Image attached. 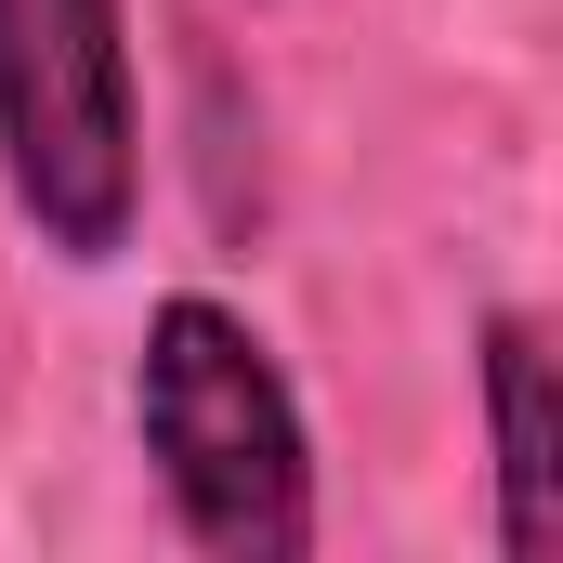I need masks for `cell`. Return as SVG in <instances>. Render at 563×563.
Instances as JSON below:
<instances>
[{
  "instance_id": "cell-1",
  "label": "cell",
  "mask_w": 563,
  "mask_h": 563,
  "mask_svg": "<svg viewBox=\"0 0 563 563\" xmlns=\"http://www.w3.org/2000/svg\"><path fill=\"white\" fill-rule=\"evenodd\" d=\"M132 445L210 563H301L314 551V420L276 341L223 288H157L132 341Z\"/></svg>"
},
{
  "instance_id": "cell-2",
  "label": "cell",
  "mask_w": 563,
  "mask_h": 563,
  "mask_svg": "<svg viewBox=\"0 0 563 563\" xmlns=\"http://www.w3.org/2000/svg\"><path fill=\"white\" fill-rule=\"evenodd\" d=\"M0 197L66 276L144 236L132 0H0Z\"/></svg>"
},
{
  "instance_id": "cell-3",
  "label": "cell",
  "mask_w": 563,
  "mask_h": 563,
  "mask_svg": "<svg viewBox=\"0 0 563 563\" xmlns=\"http://www.w3.org/2000/svg\"><path fill=\"white\" fill-rule=\"evenodd\" d=\"M485 380V472H498V551L551 563L563 551V367H551V314L498 301L472 341Z\"/></svg>"
}]
</instances>
